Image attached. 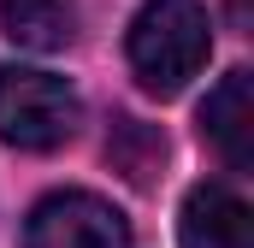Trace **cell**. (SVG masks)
<instances>
[{
	"mask_svg": "<svg viewBox=\"0 0 254 248\" xmlns=\"http://www.w3.org/2000/svg\"><path fill=\"white\" fill-rule=\"evenodd\" d=\"M130 71L148 95H178L213 54V24L201 0H142L125 36Z\"/></svg>",
	"mask_w": 254,
	"mask_h": 248,
	"instance_id": "1",
	"label": "cell"
},
{
	"mask_svg": "<svg viewBox=\"0 0 254 248\" xmlns=\"http://www.w3.org/2000/svg\"><path fill=\"white\" fill-rule=\"evenodd\" d=\"M83 107L71 95V83L54 71H24V65H0V142L48 154L77 136Z\"/></svg>",
	"mask_w": 254,
	"mask_h": 248,
	"instance_id": "2",
	"label": "cell"
},
{
	"mask_svg": "<svg viewBox=\"0 0 254 248\" xmlns=\"http://www.w3.org/2000/svg\"><path fill=\"white\" fill-rule=\"evenodd\" d=\"M201 136L219 148V160L231 172H249L254 148V113H249V71H225L219 89L201 101Z\"/></svg>",
	"mask_w": 254,
	"mask_h": 248,
	"instance_id": "5",
	"label": "cell"
},
{
	"mask_svg": "<svg viewBox=\"0 0 254 248\" xmlns=\"http://www.w3.org/2000/svg\"><path fill=\"white\" fill-rule=\"evenodd\" d=\"M24 248H136V237L113 201H101L89 189H65L30 213Z\"/></svg>",
	"mask_w": 254,
	"mask_h": 248,
	"instance_id": "3",
	"label": "cell"
},
{
	"mask_svg": "<svg viewBox=\"0 0 254 248\" xmlns=\"http://www.w3.org/2000/svg\"><path fill=\"white\" fill-rule=\"evenodd\" d=\"M0 24L18 48L54 54L77 36V6L71 0H0Z\"/></svg>",
	"mask_w": 254,
	"mask_h": 248,
	"instance_id": "6",
	"label": "cell"
},
{
	"mask_svg": "<svg viewBox=\"0 0 254 248\" xmlns=\"http://www.w3.org/2000/svg\"><path fill=\"white\" fill-rule=\"evenodd\" d=\"M178 243L184 248H249V207L225 184H195L178 213Z\"/></svg>",
	"mask_w": 254,
	"mask_h": 248,
	"instance_id": "4",
	"label": "cell"
},
{
	"mask_svg": "<svg viewBox=\"0 0 254 248\" xmlns=\"http://www.w3.org/2000/svg\"><path fill=\"white\" fill-rule=\"evenodd\" d=\"M107 160L125 172L130 184H154V172L166 160V136L154 124H142V119H113V130H107Z\"/></svg>",
	"mask_w": 254,
	"mask_h": 248,
	"instance_id": "7",
	"label": "cell"
}]
</instances>
